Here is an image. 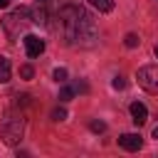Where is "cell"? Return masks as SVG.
I'll return each instance as SVG.
<instances>
[{
    "instance_id": "1",
    "label": "cell",
    "mask_w": 158,
    "mask_h": 158,
    "mask_svg": "<svg viewBox=\"0 0 158 158\" xmlns=\"http://www.w3.org/2000/svg\"><path fill=\"white\" fill-rule=\"evenodd\" d=\"M59 27L64 40L74 47H94L99 40V30L91 15L79 5H64L59 10Z\"/></svg>"
},
{
    "instance_id": "2",
    "label": "cell",
    "mask_w": 158,
    "mask_h": 158,
    "mask_svg": "<svg viewBox=\"0 0 158 158\" xmlns=\"http://www.w3.org/2000/svg\"><path fill=\"white\" fill-rule=\"evenodd\" d=\"M22 133H25V118L22 114H7L0 123V136L7 146H17L22 141Z\"/></svg>"
},
{
    "instance_id": "3",
    "label": "cell",
    "mask_w": 158,
    "mask_h": 158,
    "mask_svg": "<svg viewBox=\"0 0 158 158\" xmlns=\"http://www.w3.org/2000/svg\"><path fill=\"white\" fill-rule=\"evenodd\" d=\"M30 22H32L30 10H27V7H17V10H12V12L2 20V27H5V32H7L10 40H17V37L25 32V27H27Z\"/></svg>"
},
{
    "instance_id": "4",
    "label": "cell",
    "mask_w": 158,
    "mask_h": 158,
    "mask_svg": "<svg viewBox=\"0 0 158 158\" xmlns=\"http://www.w3.org/2000/svg\"><path fill=\"white\" fill-rule=\"evenodd\" d=\"M138 84L151 91V94H158V64H148V67H141L138 74H136Z\"/></svg>"
},
{
    "instance_id": "5",
    "label": "cell",
    "mask_w": 158,
    "mask_h": 158,
    "mask_svg": "<svg viewBox=\"0 0 158 158\" xmlns=\"http://www.w3.org/2000/svg\"><path fill=\"white\" fill-rule=\"evenodd\" d=\"M25 52H27V57H40L42 52H44V40H40L37 35H25Z\"/></svg>"
},
{
    "instance_id": "6",
    "label": "cell",
    "mask_w": 158,
    "mask_h": 158,
    "mask_svg": "<svg viewBox=\"0 0 158 158\" xmlns=\"http://www.w3.org/2000/svg\"><path fill=\"white\" fill-rule=\"evenodd\" d=\"M118 146H121L123 151H138V148L143 146V138H141L138 133H123V136L118 138Z\"/></svg>"
},
{
    "instance_id": "7",
    "label": "cell",
    "mask_w": 158,
    "mask_h": 158,
    "mask_svg": "<svg viewBox=\"0 0 158 158\" xmlns=\"http://www.w3.org/2000/svg\"><path fill=\"white\" fill-rule=\"evenodd\" d=\"M146 118H148V109H146L141 101H133V104H131V121H133L136 126H141V123H146Z\"/></svg>"
},
{
    "instance_id": "8",
    "label": "cell",
    "mask_w": 158,
    "mask_h": 158,
    "mask_svg": "<svg viewBox=\"0 0 158 158\" xmlns=\"http://www.w3.org/2000/svg\"><path fill=\"white\" fill-rule=\"evenodd\" d=\"M30 17L35 25H44L47 22V10H44V2H37L32 10H30Z\"/></svg>"
},
{
    "instance_id": "9",
    "label": "cell",
    "mask_w": 158,
    "mask_h": 158,
    "mask_svg": "<svg viewBox=\"0 0 158 158\" xmlns=\"http://www.w3.org/2000/svg\"><path fill=\"white\" fill-rule=\"evenodd\" d=\"M91 7H96L99 12H111L114 10V0H89Z\"/></svg>"
},
{
    "instance_id": "10",
    "label": "cell",
    "mask_w": 158,
    "mask_h": 158,
    "mask_svg": "<svg viewBox=\"0 0 158 158\" xmlns=\"http://www.w3.org/2000/svg\"><path fill=\"white\" fill-rule=\"evenodd\" d=\"M74 99V89L72 86H62L59 89V101H72Z\"/></svg>"
},
{
    "instance_id": "11",
    "label": "cell",
    "mask_w": 158,
    "mask_h": 158,
    "mask_svg": "<svg viewBox=\"0 0 158 158\" xmlns=\"http://www.w3.org/2000/svg\"><path fill=\"white\" fill-rule=\"evenodd\" d=\"M52 79H54L57 84H64V81H67V69H62V67L54 69V72H52Z\"/></svg>"
},
{
    "instance_id": "12",
    "label": "cell",
    "mask_w": 158,
    "mask_h": 158,
    "mask_svg": "<svg viewBox=\"0 0 158 158\" xmlns=\"http://www.w3.org/2000/svg\"><path fill=\"white\" fill-rule=\"evenodd\" d=\"M123 44H126V47H131V49H133V47H138V37H136V35H133V32H128V35H126V37H123Z\"/></svg>"
},
{
    "instance_id": "13",
    "label": "cell",
    "mask_w": 158,
    "mask_h": 158,
    "mask_svg": "<svg viewBox=\"0 0 158 158\" xmlns=\"http://www.w3.org/2000/svg\"><path fill=\"white\" fill-rule=\"evenodd\" d=\"M20 77H22V79H32V77H35V69H32L30 64H22V67H20Z\"/></svg>"
},
{
    "instance_id": "14",
    "label": "cell",
    "mask_w": 158,
    "mask_h": 158,
    "mask_svg": "<svg viewBox=\"0 0 158 158\" xmlns=\"http://www.w3.org/2000/svg\"><path fill=\"white\" fill-rule=\"evenodd\" d=\"M0 81H2V84L10 81V64H2V67H0Z\"/></svg>"
},
{
    "instance_id": "15",
    "label": "cell",
    "mask_w": 158,
    "mask_h": 158,
    "mask_svg": "<svg viewBox=\"0 0 158 158\" xmlns=\"http://www.w3.org/2000/svg\"><path fill=\"white\" fill-rule=\"evenodd\" d=\"M89 128H91V131H96V133H101V131H106V123H104V121H91V123H89Z\"/></svg>"
},
{
    "instance_id": "16",
    "label": "cell",
    "mask_w": 158,
    "mask_h": 158,
    "mask_svg": "<svg viewBox=\"0 0 158 158\" xmlns=\"http://www.w3.org/2000/svg\"><path fill=\"white\" fill-rule=\"evenodd\" d=\"M52 118H54V121H64V118H67V111H64V109H54V111H52Z\"/></svg>"
},
{
    "instance_id": "17",
    "label": "cell",
    "mask_w": 158,
    "mask_h": 158,
    "mask_svg": "<svg viewBox=\"0 0 158 158\" xmlns=\"http://www.w3.org/2000/svg\"><path fill=\"white\" fill-rule=\"evenodd\" d=\"M111 86H114V89H123V86H126V79H123V77H114Z\"/></svg>"
},
{
    "instance_id": "18",
    "label": "cell",
    "mask_w": 158,
    "mask_h": 158,
    "mask_svg": "<svg viewBox=\"0 0 158 158\" xmlns=\"http://www.w3.org/2000/svg\"><path fill=\"white\" fill-rule=\"evenodd\" d=\"M2 64H10V62H7V57H2V54H0V67H2Z\"/></svg>"
},
{
    "instance_id": "19",
    "label": "cell",
    "mask_w": 158,
    "mask_h": 158,
    "mask_svg": "<svg viewBox=\"0 0 158 158\" xmlns=\"http://www.w3.org/2000/svg\"><path fill=\"white\" fill-rule=\"evenodd\" d=\"M10 5V0H0V7H7Z\"/></svg>"
},
{
    "instance_id": "20",
    "label": "cell",
    "mask_w": 158,
    "mask_h": 158,
    "mask_svg": "<svg viewBox=\"0 0 158 158\" xmlns=\"http://www.w3.org/2000/svg\"><path fill=\"white\" fill-rule=\"evenodd\" d=\"M153 138H158V126H156V128H153Z\"/></svg>"
},
{
    "instance_id": "21",
    "label": "cell",
    "mask_w": 158,
    "mask_h": 158,
    "mask_svg": "<svg viewBox=\"0 0 158 158\" xmlns=\"http://www.w3.org/2000/svg\"><path fill=\"white\" fill-rule=\"evenodd\" d=\"M156 57H158V44H156Z\"/></svg>"
},
{
    "instance_id": "22",
    "label": "cell",
    "mask_w": 158,
    "mask_h": 158,
    "mask_svg": "<svg viewBox=\"0 0 158 158\" xmlns=\"http://www.w3.org/2000/svg\"><path fill=\"white\" fill-rule=\"evenodd\" d=\"M37 2H44V0H37Z\"/></svg>"
}]
</instances>
